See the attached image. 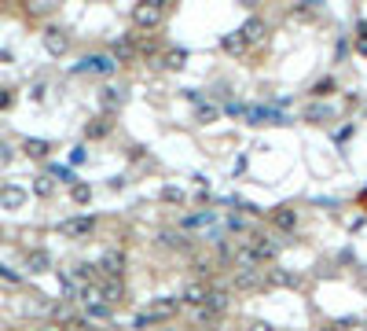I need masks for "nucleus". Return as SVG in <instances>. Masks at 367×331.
<instances>
[{"instance_id": "1", "label": "nucleus", "mask_w": 367, "mask_h": 331, "mask_svg": "<svg viewBox=\"0 0 367 331\" xmlns=\"http://www.w3.org/2000/svg\"><path fill=\"white\" fill-rule=\"evenodd\" d=\"M239 247H243L246 254H250V258H254L257 265H265V261H272V258H275V254H279V250H283V243H279V239H275L272 232H250V236H246V239H239Z\"/></svg>"}, {"instance_id": "2", "label": "nucleus", "mask_w": 367, "mask_h": 331, "mask_svg": "<svg viewBox=\"0 0 367 331\" xmlns=\"http://www.w3.org/2000/svg\"><path fill=\"white\" fill-rule=\"evenodd\" d=\"M162 15H165V4H162V0H143V4L133 8V26L154 33V30L162 26Z\"/></svg>"}, {"instance_id": "3", "label": "nucleus", "mask_w": 367, "mask_h": 331, "mask_svg": "<svg viewBox=\"0 0 367 331\" xmlns=\"http://www.w3.org/2000/svg\"><path fill=\"white\" fill-rule=\"evenodd\" d=\"M92 232H96V218H92V213H85V218H67V221H59V236H67V239H88Z\"/></svg>"}, {"instance_id": "4", "label": "nucleus", "mask_w": 367, "mask_h": 331, "mask_svg": "<svg viewBox=\"0 0 367 331\" xmlns=\"http://www.w3.org/2000/svg\"><path fill=\"white\" fill-rule=\"evenodd\" d=\"M41 41H44V52L56 56V59L70 52V33L63 30V26H48V30L41 33Z\"/></svg>"}, {"instance_id": "5", "label": "nucleus", "mask_w": 367, "mask_h": 331, "mask_svg": "<svg viewBox=\"0 0 367 331\" xmlns=\"http://www.w3.org/2000/svg\"><path fill=\"white\" fill-rule=\"evenodd\" d=\"M180 295H165V298H154L151 302V309H147V316L154 321V328H158V321H169V316H177L180 313Z\"/></svg>"}, {"instance_id": "6", "label": "nucleus", "mask_w": 367, "mask_h": 331, "mask_svg": "<svg viewBox=\"0 0 367 331\" xmlns=\"http://www.w3.org/2000/svg\"><path fill=\"white\" fill-rule=\"evenodd\" d=\"M231 287L235 291H257V287H265V269H235L231 276Z\"/></svg>"}, {"instance_id": "7", "label": "nucleus", "mask_w": 367, "mask_h": 331, "mask_svg": "<svg viewBox=\"0 0 367 331\" xmlns=\"http://www.w3.org/2000/svg\"><path fill=\"white\" fill-rule=\"evenodd\" d=\"M99 276H107V280H122L125 276V254L122 250H107L99 258Z\"/></svg>"}, {"instance_id": "8", "label": "nucleus", "mask_w": 367, "mask_h": 331, "mask_svg": "<svg viewBox=\"0 0 367 331\" xmlns=\"http://www.w3.org/2000/svg\"><path fill=\"white\" fill-rule=\"evenodd\" d=\"M96 287H99V298L107 302L111 309H114L117 302H125V287H122V280H107V276H103V280H99Z\"/></svg>"}, {"instance_id": "9", "label": "nucleus", "mask_w": 367, "mask_h": 331, "mask_svg": "<svg viewBox=\"0 0 367 331\" xmlns=\"http://www.w3.org/2000/svg\"><path fill=\"white\" fill-rule=\"evenodd\" d=\"M239 33L246 37V45H261V41H265V33H268V22L261 15H254V19H246L239 26Z\"/></svg>"}, {"instance_id": "10", "label": "nucleus", "mask_w": 367, "mask_h": 331, "mask_svg": "<svg viewBox=\"0 0 367 331\" xmlns=\"http://www.w3.org/2000/svg\"><path fill=\"white\" fill-rule=\"evenodd\" d=\"M268 218H272V228H279V232H294L297 228V210L291 207H275L268 210Z\"/></svg>"}, {"instance_id": "11", "label": "nucleus", "mask_w": 367, "mask_h": 331, "mask_svg": "<svg viewBox=\"0 0 367 331\" xmlns=\"http://www.w3.org/2000/svg\"><path fill=\"white\" fill-rule=\"evenodd\" d=\"M228 305H231V295H228L225 287H209V298H206L202 309H209L213 316H225V313H228Z\"/></svg>"}, {"instance_id": "12", "label": "nucleus", "mask_w": 367, "mask_h": 331, "mask_svg": "<svg viewBox=\"0 0 367 331\" xmlns=\"http://www.w3.org/2000/svg\"><path fill=\"white\" fill-rule=\"evenodd\" d=\"M81 70H85V74H114V70H117V59H114V56H88V59L81 63Z\"/></svg>"}, {"instance_id": "13", "label": "nucleus", "mask_w": 367, "mask_h": 331, "mask_svg": "<svg viewBox=\"0 0 367 331\" xmlns=\"http://www.w3.org/2000/svg\"><path fill=\"white\" fill-rule=\"evenodd\" d=\"M206 298H209V287L206 284H188V287H184V295H180V302L184 305H195V309H202Z\"/></svg>"}, {"instance_id": "14", "label": "nucleus", "mask_w": 367, "mask_h": 331, "mask_svg": "<svg viewBox=\"0 0 367 331\" xmlns=\"http://www.w3.org/2000/svg\"><path fill=\"white\" fill-rule=\"evenodd\" d=\"M301 118H305V122H312V125H327V122L334 118V111L327 107V104H309L305 111H301Z\"/></svg>"}, {"instance_id": "15", "label": "nucleus", "mask_w": 367, "mask_h": 331, "mask_svg": "<svg viewBox=\"0 0 367 331\" xmlns=\"http://www.w3.org/2000/svg\"><path fill=\"white\" fill-rule=\"evenodd\" d=\"M22 202H26V192H22L19 184H8V188H0V207H4V210H19Z\"/></svg>"}, {"instance_id": "16", "label": "nucleus", "mask_w": 367, "mask_h": 331, "mask_svg": "<svg viewBox=\"0 0 367 331\" xmlns=\"http://www.w3.org/2000/svg\"><path fill=\"white\" fill-rule=\"evenodd\" d=\"M136 52H140V48H136L133 37H117V41H114V59L117 63H133Z\"/></svg>"}, {"instance_id": "17", "label": "nucleus", "mask_w": 367, "mask_h": 331, "mask_svg": "<svg viewBox=\"0 0 367 331\" xmlns=\"http://www.w3.org/2000/svg\"><path fill=\"white\" fill-rule=\"evenodd\" d=\"M111 125H114L111 114H99V118H92V122L85 125V136H88V140H103V136L111 133Z\"/></svg>"}, {"instance_id": "18", "label": "nucleus", "mask_w": 367, "mask_h": 331, "mask_svg": "<svg viewBox=\"0 0 367 331\" xmlns=\"http://www.w3.org/2000/svg\"><path fill=\"white\" fill-rule=\"evenodd\" d=\"M162 67L165 70H184V67H188V48H165Z\"/></svg>"}, {"instance_id": "19", "label": "nucleus", "mask_w": 367, "mask_h": 331, "mask_svg": "<svg viewBox=\"0 0 367 331\" xmlns=\"http://www.w3.org/2000/svg\"><path fill=\"white\" fill-rule=\"evenodd\" d=\"M26 269L30 273H48L51 269V254L48 250H30L26 254Z\"/></svg>"}, {"instance_id": "20", "label": "nucleus", "mask_w": 367, "mask_h": 331, "mask_svg": "<svg viewBox=\"0 0 367 331\" xmlns=\"http://www.w3.org/2000/svg\"><path fill=\"white\" fill-rule=\"evenodd\" d=\"M22 151H26L30 159H48L51 144H48V140H37V136H30V140H22Z\"/></svg>"}, {"instance_id": "21", "label": "nucleus", "mask_w": 367, "mask_h": 331, "mask_svg": "<svg viewBox=\"0 0 367 331\" xmlns=\"http://www.w3.org/2000/svg\"><path fill=\"white\" fill-rule=\"evenodd\" d=\"M99 104H103V111H117V107H122L125 104V96H122V88H103V92H99Z\"/></svg>"}, {"instance_id": "22", "label": "nucleus", "mask_w": 367, "mask_h": 331, "mask_svg": "<svg viewBox=\"0 0 367 331\" xmlns=\"http://www.w3.org/2000/svg\"><path fill=\"white\" fill-rule=\"evenodd\" d=\"M220 48H225V52H231V56H239V52H246L250 45H246V37H243L239 30H235V33H228L225 41H220Z\"/></svg>"}, {"instance_id": "23", "label": "nucleus", "mask_w": 367, "mask_h": 331, "mask_svg": "<svg viewBox=\"0 0 367 331\" xmlns=\"http://www.w3.org/2000/svg\"><path fill=\"white\" fill-rule=\"evenodd\" d=\"M85 313H88V321H111V305L107 302H88Z\"/></svg>"}, {"instance_id": "24", "label": "nucleus", "mask_w": 367, "mask_h": 331, "mask_svg": "<svg viewBox=\"0 0 367 331\" xmlns=\"http://www.w3.org/2000/svg\"><path fill=\"white\" fill-rule=\"evenodd\" d=\"M265 284H268V287H272V284H275V287H286V284H294V276L283 273V269H265Z\"/></svg>"}, {"instance_id": "25", "label": "nucleus", "mask_w": 367, "mask_h": 331, "mask_svg": "<svg viewBox=\"0 0 367 331\" xmlns=\"http://www.w3.org/2000/svg\"><path fill=\"white\" fill-rule=\"evenodd\" d=\"M70 199H74V202H81V207H85V202L92 199V188H88L85 181H74V184H70Z\"/></svg>"}, {"instance_id": "26", "label": "nucleus", "mask_w": 367, "mask_h": 331, "mask_svg": "<svg viewBox=\"0 0 367 331\" xmlns=\"http://www.w3.org/2000/svg\"><path fill=\"white\" fill-rule=\"evenodd\" d=\"M191 269L199 273V276H213V273H217V258H195Z\"/></svg>"}, {"instance_id": "27", "label": "nucleus", "mask_w": 367, "mask_h": 331, "mask_svg": "<svg viewBox=\"0 0 367 331\" xmlns=\"http://www.w3.org/2000/svg\"><path fill=\"white\" fill-rule=\"evenodd\" d=\"M334 88H338V81H334V78H320L316 85H312V96H316V99H320V96H331Z\"/></svg>"}, {"instance_id": "28", "label": "nucleus", "mask_w": 367, "mask_h": 331, "mask_svg": "<svg viewBox=\"0 0 367 331\" xmlns=\"http://www.w3.org/2000/svg\"><path fill=\"white\" fill-rule=\"evenodd\" d=\"M33 192L41 195V199H48L51 192H56V184H51V177H37V181H33Z\"/></svg>"}, {"instance_id": "29", "label": "nucleus", "mask_w": 367, "mask_h": 331, "mask_svg": "<svg viewBox=\"0 0 367 331\" xmlns=\"http://www.w3.org/2000/svg\"><path fill=\"white\" fill-rule=\"evenodd\" d=\"M357 52L367 56V22H360V26H357Z\"/></svg>"}, {"instance_id": "30", "label": "nucleus", "mask_w": 367, "mask_h": 331, "mask_svg": "<svg viewBox=\"0 0 367 331\" xmlns=\"http://www.w3.org/2000/svg\"><path fill=\"white\" fill-rule=\"evenodd\" d=\"M11 159H15V147H11V144H4V140H0V166H8Z\"/></svg>"}, {"instance_id": "31", "label": "nucleus", "mask_w": 367, "mask_h": 331, "mask_svg": "<svg viewBox=\"0 0 367 331\" xmlns=\"http://www.w3.org/2000/svg\"><path fill=\"white\" fill-rule=\"evenodd\" d=\"M162 199L165 202H184V192L180 188H162Z\"/></svg>"}, {"instance_id": "32", "label": "nucleus", "mask_w": 367, "mask_h": 331, "mask_svg": "<svg viewBox=\"0 0 367 331\" xmlns=\"http://www.w3.org/2000/svg\"><path fill=\"white\" fill-rule=\"evenodd\" d=\"M140 52H143V56H154V52H158V37H154V41H151V37H147V41H143V45H140Z\"/></svg>"}, {"instance_id": "33", "label": "nucleus", "mask_w": 367, "mask_h": 331, "mask_svg": "<svg viewBox=\"0 0 367 331\" xmlns=\"http://www.w3.org/2000/svg\"><path fill=\"white\" fill-rule=\"evenodd\" d=\"M11 99H15V96H11L8 88H0V111H4V107H11Z\"/></svg>"}, {"instance_id": "34", "label": "nucleus", "mask_w": 367, "mask_h": 331, "mask_svg": "<svg viewBox=\"0 0 367 331\" xmlns=\"http://www.w3.org/2000/svg\"><path fill=\"white\" fill-rule=\"evenodd\" d=\"M250 331H275V328H272V324H265V321H254V324H250Z\"/></svg>"}, {"instance_id": "35", "label": "nucleus", "mask_w": 367, "mask_h": 331, "mask_svg": "<svg viewBox=\"0 0 367 331\" xmlns=\"http://www.w3.org/2000/svg\"><path fill=\"white\" fill-rule=\"evenodd\" d=\"M199 118H202V122H209V118H217V107H213V111H209V107H202V111H199Z\"/></svg>"}, {"instance_id": "36", "label": "nucleus", "mask_w": 367, "mask_h": 331, "mask_svg": "<svg viewBox=\"0 0 367 331\" xmlns=\"http://www.w3.org/2000/svg\"><path fill=\"white\" fill-rule=\"evenodd\" d=\"M37 331H63L59 324H44V328H37Z\"/></svg>"}, {"instance_id": "37", "label": "nucleus", "mask_w": 367, "mask_h": 331, "mask_svg": "<svg viewBox=\"0 0 367 331\" xmlns=\"http://www.w3.org/2000/svg\"><path fill=\"white\" fill-rule=\"evenodd\" d=\"M0 63H11V52H4V48H0Z\"/></svg>"}, {"instance_id": "38", "label": "nucleus", "mask_w": 367, "mask_h": 331, "mask_svg": "<svg viewBox=\"0 0 367 331\" xmlns=\"http://www.w3.org/2000/svg\"><path fill=\"white\" fill-rule=\"evenodd\" d=\"M154 331H177V328H154Z\"/></svg>"}, {"instance_id": "39", "label": "nucleus", "mask_w": 367, "mask_h": 331, "mask_svg": "<svg viewBox=\"0 0 367 331\" xmlns=\"http://www.w3.org/2000/svg\"><path fill=\"white\" fill-rule=\"evenodd\" d=\"M320 331H338V328H320Z\"/></svg>"}]
</instances>
